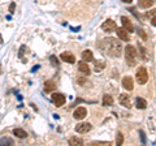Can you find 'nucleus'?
I'll return each instance as SVG.
<instances>
[{
  "label": "nucleus",
  "instance_id": "obj_20",
  "mask_svg": "<svg viewBox=\"0 0 156 146\" xmlns=\"http://www.w3.org/2000/svg\"><path fill=\"white\" fill-rule=\"evenodd\" d=\"M103 104L104 106H112L113 104V98H112L111 95H108V94L104 95L103 97Z\"/></svg>",
  "mask_w": 156,
  "mask_h": 146
},
{
  "label": "nucleus",
  "instance_id": "obj_27",
  "mask_svg": "<svg viewBox=\"0 0 156 146\" xmlns=\"http://www.w3.org/2000/svg\"><path fill=\"white\" fill-rule=\"evenodd\" d=\"M14 7H16V4H14V3H11V5H9V12H11V13L14 12Z\"/></svg>",
  "mask_w": 156,
  "mask_h": 146
},
{
  "label": "nucleus",
  "instance_id": "obj_31",
  "mask_svg": "<svg viewBox=\"0 0 156 146\" xmlns=\"http://www.w3.org/2000/svg\"><path fill=\"white\" fill-rule=\"evenodd\" d=\"M0 43H3V39H2V37H0Z\"/></svg>",
  "mask_w": 156,
  "mask_h": 146
},
{
  "label": "nucleus",
  "instance_id": "obj_17",
  "mask_svg": "<svg viewBox=\"0 0 156 146\" xmlns=\"http://www.w3.org/2000/svg\"><path fill=\"white\" fill-rule=\"evenodd\" d=\"M13 134L16 136V137H18V138H26L27 137V132H26V130H23V129H21V128H16V129H14Z\"/></svg>",
  "mask_w": 156,
  "mask_h": 146
},
{
  "label": "nucleus",
  "instance_id": "obj_14",
  "mask_svg": "<svg viewBox=\"0 0 156 146\" xmlns=\"http://www.w3.org/2000/svg\"><path fill=\"white\" fill-rule=\"evenodd\" d=\"M82 60L89 63V61H92L94 60V55H92V51L90 50H85L83 52H82Z\"/></svg>",
  "mask_w": 156,
  "mask_h": 146
},
{
  "label": "nucleus",
  "instance_id": "obj_15",
  "mask_svg": "<svg viewBox=\"0 0 156 146\" xmlns=\"http://www.w3.org/2000/svg\"><path fill=\"white\" fill-rule=\"evenodd\" d=\"M44 90L47 91V93H51V91H55L56 90V85H55V82L51 81V80H48L44 82Z\"/></svg>",
  "mask_w": 156,
  "mask_h": 146
},
{
  "label": "nucleus",
  "instance_id": "obj_21",
  "mask_svg": "<svg viewBox=\"0 0 156 146\" xmlns=\"http://www.w3.org/2000/svg\"><path fill=\"white\" fill-rule=\"evenodd\" d=\"M104 67H105V63L104 61H99V63H98V61H95V72H101V71H103L104 69Z\"/></svg>",
  "mask_w": 156,
  "mask_h": 146
},
{
  "label": "nucleus",
  "instance_id": "obj_8",
  "mask_svg": "<svg viewBox=\"0 0 156 146\" xmlns=\"http://www.w3.org/2000/svg\"><path fill=\"white\" fill-rule=\"evenodd\" d=\"M86 115H87V110L85 108V107H78V108H76L74 114H73L74 119H77V120L85 119V118H86Z\"/></svg>",
  "mask_w": 156,
  "mask_h": 146
},
{
  "label": "nucleus",
  "instance_id": "obj_16",
  "mask_svg": "<svg viewBox=\"0 0 156 146\" xmlns=\"http://www.w3.org/2000/svg\"><path fill=\"white\" fill-rule=\"evenodd\" d=\"M135 106H136V108H139V110H144L146 107H147V100L143 99V98H136Z\"/></svg>",
  "mask_w": 156,
  "mask_h": 146
},
{
  "label": "nucleus",
  "instance_id": "obj_29",
  "mask_svg": "<svg viewBox=\"0 0 156 146\" xmlns=\"http://www.w3.org/2000/svg\"><path fill=\"white\" fill-rule=\"evenodd\" d=\"M51 60H52V64H53V65H57V63H56V57H55V56H51Z\"/></svg>",
  "mask_w": 156,
  "mask_h": 146
},
{
  "label": "nucleus",
  "instance_id": "obj_3",
  "mask_svg": "<svg viewBox=\"0 0 156 146\" xmlns=\"http://www.w3.org/2000/svg\"><path fill=\"white\" fill-rule=\"evenodd\" d=\"M136 82H138L139 85H144V84H147V81H148V72L147 69H146L144 67H140L138 68V71H136Z\"/></svg>",
  "mask_w": 156,
  "mask_h": 146
},
{
  "label": "nucleus",
  "instance_id": "obj_18",
  "mask_svg": "<svg viewBox=\"0 0 156 146\" xmlns=\"http://www.w3.org/2000/svg\"><path fill=\"white\" fill-rule=\"evenodd\" d=\"M138 4L140 8H151L154 5V0H138Z\"/></svg>",
  "mask_w": 156,
  "mask_h": 146
},
{
  "label": "nucleus",
  "instance_id": "obj_9",
  "mask_svg": "<svg viewBox=\"0 0 156 146\" xmlns=\"http://www.w3.org/2000/svg\"><path fill=\"white\" fill-rule=\"evenodd\" d=\"M119 102L121 104H122L124 107H126V108H130L131 107V102H130V97L128 94H121L119 97Z\"/></svg>",
  "mask_w": 156,
  "mask_h": 146
},
{
  "label": "nucleus",
  "instance_id": "obj_26",
  "mask_svg": "<svg viewBox=\"0 0 156 146\" xmlns=\"http://www.w3.org/2000/svg\"><path fill=\"white\" fill-rule=\"evenodd\" d=\"M77 82H78L80 85H85L87 81H86V78H83V77H78V78H77Z\"/></svg>",
  "mask_w": 156,
  "mask_h": 146
},
{
  "label": "nucleus",
  "instance_id": "obj_5",
  "mask_svg": "<svg viewBox=\"0 0 156 146\" xmlns=\"http://www.w3.org/2000/svg\"><path fill=\"white\" fill-rule=\"evenodd\" d=\"M52 102L56 107H61L65 103V95L61 93H53L52 94Z\"/></svg>",
  "mask_w": 156,
  "mask_h": 146
},
{
  "label": "nucleus",
  "instance_id": "obj_2",
  "mask_svg": "<svg viewBox=\"0 0 156 146\" xmlns=\"http://www.w3.org/2000/svg\"><path fill=\"white\" fill-rule=\"evenodd\" d=\"M125 59L129 67H134L136 64V50L134 46L128 45L125 47Z\"/></svg>",
  "mask_w": 156,
  "mask_h": 146
},
{
  "label": "nucleus",
  "instance_id": "obj_24",
  "mask_svg": "<svg viewBox=\"0 0 156 146\" xmlns=\"http://www.w3.org/2000/svg\"><path fill=\"white\" fill-rule=\"evenodd\" d=\"M155 14H156V9H152V11H150V12H147V13H144V14H143V17H144V18H148V17L155 16Z\"/></svg>",
  "mask_w": 156,
  "mask_h": 146
},
{
  "label": "nucleus",
  "instance_id": "obj_6",
  "mask_svg": "<svg viewBox=\"0 0 156 146\" xmlns=\"http://www.w3.org/2000/svg\"><path fill=\"white\" fill-rule=\"evenodd\" d=\"M122 86H124V89L125 90H128V91H131L134 89V82H133V78H131L130 76H126L122 78Z\"/></svg>",
  "mask_w": 156,
  "mask_h": 146
},
{
  "label": "nucleus",
  "instance_id": "obj_13",
  "mask_svg": "<svg viewBox=\"0 0 156 146\" xmlns=\"http://www.w3.org/2000/svg\"><path fill=\"white\" fill-rule=\"evenodd\" d=\"M78 69H80V72H82V73H83V75H86V76L91 73L90 68H89V64H87L86 61H83V60L78 63Z\"/></svg>",
  "mask_w": 156,
  "mask_h": 146
},
{
  "label": "nucleus",
  "instance_id": "obj_28",
  "mask_svg": "<svg viewBox=\"0 0 156 146\" xmlns=\"http://www.w3.org/2000/svg\"><path fill=\"white\" fill-rule=\"evenodd\" d=\"M151 24H152L154 26H156V16H154L152 18H151Z\"/></svg>",
  "mask_w": 156,
  "mask_h": 146
},
{
  "label": "nucleus",
  "instance_id": "obj_4",
  "mask_svg": "<svg viewBox=\"0 0 156 146\" xmlns=\"http://www.w3.org/2000/svg\"><path fill=\"white\" fill-rule=\"evenodd\" d=\"M101 30L105 33H113L117 30V25L113 20H107L105 22H103V25H101Z\"/></svg>",
  "mask_w": 156,
  "mask_h": 146
},
{
  "label": "nucleus",
  "instance_id": "obj_22",
  "mask_svg": "<svg viewBox=\"0 0 156 146\" xmlns=\"http://www.w3.org/2000/svg\"><path fill=\"white\" fill-rule=\"evenodd\" d=\"M4 144H8V145H13V140L12 138H8V137H4L0 140V146L4 145Z\"/></svg>",
  "mask_w": 156,
  "mask_h": 146
},
{
  "label": "nucleus",
  "instance_id": "obj_23",
  "mask_svg": "<svg viewBox=\"0 0 156 146\" xmlns=\"http://www.w3.org/2000/svg\"><path fill=\"white\" fill-rule=\"evenodd\" d=\"M124 142V137H122V133H117V138H116V144L117 145H122Z\"/></svg>",
  "mask_w": 156,
  "mask_h": 146
},
{
  "label": "nucleus",
  "instance_id": "obj_7",
  "mask_svg": "<svg viewBox=\"0 0 156 146\" xmlns=\"http://www.w3.org/2000/svg\"><path fill=\"white\" fill-rule=\"evenodd\" d=\"M92 128V125L90 123H81V124H78L76 126V132L78 133H87V132H90Z\"/></svg>",
  "mask_w": 156,
  "mask_h": 146
},
{
  "label": "nucleus",
  "instance_id": "obj_19",
  "mask_svg": "<svg viewBox=\"0 0 156 146\" xmlns=\"http://www.w3.org/2000/svg\"><path fill=\"white\" fill-rule=\"evenodd\" d=\"M69 145H72V146H81V145H83V140L78 138V137H72V138H69Z\"/></svg>",
  "mask_w": 156,
  "mask_h": 146
},
{
  "label": "nucleus",
  "instance_id": "obj_10",
  "mask_svg": "<svg viewBox=\"0 0 156 146\" xmlns=\"http://www.w3.org/2000/svg\"><path fill=\"white\" fill-rule=\"evenodd\" d=\"M60 59L65 63H69V64H73V63H76V57L74 55H72L69 52H62L60 55Z\"/></svg>",
  "mask_w": 156,
  "mask_h": 146
},
{
  "label": "nucleus",
  "instance_id": "obj_11",
  "mask_svg": "<svg viewBox=\"0 0 156 146\" xmlns=\"http://www.w3.org/2000/svg\"><path fill=\"white\" fill-rule=\"evenodd\" d=\"M121 22H122L124 27H125L128 31H130V33H133V31H134V26H133V24H131L130 18H128V17L122 16V17H121Z\"/></svg>",
  "mask_w": 156,
  "mask_h": 146
},
{
  "label": "nucleus",
  "instance_id": "obj_1",
  "mask_svg": "<svg viewBox=\"0 0 156 146\" xmlns=\"http://www.w3.org/2000/svg\"><path fill=\"white\" fill-rule=\"evenodd\" d=\"M99 47L103 50L107 55H109L112 57H120L122 53V45L119 39L116 38H104L100 42Z\"/></svg>",
  "mask_w": 156,
  "mask_h": 146
},
{
  "label": "nucleus",
  "instance_id": "obj_25",
  "mask_svg": "<svg viewBox=\"0 0 156 146\" xmlns=\"http://www.w3.org/2000/svg\"><path fill=\"white\" fill-rule=\"evenodd\" d=\"M139 51H140V53H142V55H143V59L147 60V59H148V55H147V51H146V48H143V47H139Z\"/></svg>",
  "mask_w": 156,
  "mask_h": 146
},
{
  "label": "nucleus",
  "instance_id": "obj_12",
  "mask_svg": "<svg viewBox=\"0 0 156 146\" xmlns=\"http://www.w3.org/2000/svg\"><path fill=\"white\" fill-rule=\"evenodd\" d=\"M116 31H117V35H119L120 41H125V42L129 41V34H128V30H126L125 27H120V29H117Z\"/></svg>",
  "mask_w": 156,
  "mask_h": 146
},
{
  "label": "nucleus",
  "instance_id": "obj_30",
  "mask_svg": "<svg viewBox=\"0 0 156 146\" xmlns=\"http://www.w3.org/2000/svg\"><path fill=\"white\" fill-rule=\"evenodd\" d=\"M121 2H124V3H131L133 0H121Z\"/></svg>",
  "mask_w": 156,
  "mask_h": 146
}]
</instances>
